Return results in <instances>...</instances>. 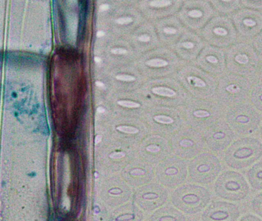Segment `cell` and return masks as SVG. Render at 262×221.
<instances>
[{
	"mask_svg": "<svg viewBox=\"0 0 262 221\" xmlns=\"http://www.w3.org/2000/svg\"><path fill=\"white\" fill-rule=\"evenodd\" d=\"M261 58L252 44L237 42L228 48L226 54V69L229 73L253 80L258 75Z\"/></svg>",
	"mask_w": 262,
	"mask_h": 221,
	"instance_id": "cell-1",
	"label": "cell"
},
{
	"mask_svg": "<svg viewBox=\"0 0 262 221\" xmlns=\"http://www.w3.org/2000/svg\"><path fill=\"white\" fill-rule=\"evenodd\" d=\"M261 157V142L255 137H244L228 148L225 162L232 169L242 170L252 166Z\"/></svg>",
	"mask_w": 262,
	"mask_h": 221,
	"instance_id": "cell-2",
	"label": "cell"
},
{
	"mask_svg": "<svg viewBox=\"0 0 262 221\" xmlns=\"http://www.w3.org/2000/svg\"><path fill=\"white\" fill-rule=\"evenodd\" d=\"M226 120L235 134L250 135L259 129L262 114L251 103H245L229 108Z\"/></svg>",
	"mask_w": 262,
	"mask_h": 221,
	"instance_id": "cell-3",
	"label": "cell"
},
{
	"mask_svg": "<svg viewBox=\"0 0 262 221\" xmlns=\"http://www.w3.org/2000/svg\"><path fill=\"white\" fill-rule=\"evenodd\" d=\"M253 85L249 78L229 72L222 78L219 86V95L222 103L229 109L247 103Z\"/></svg>",
	"mask_w": 262,
	"mask_h": 221,
	"instance_id": "cell-4",
	"label": "cell"
},
{
	"mask_svg": "<svg viewBox=\"0 0 262 221\" xmlns=\"http://www.w3.org/2000/svg\"><path fill=\"white\" fill-rule=\"evenodd\" d=\"M209 191L196 185H185L178 188L172 197L176 208L188 214L201 212L210 202Z\"/></svg>",
	"mask_w": 262,
	"mask_h": 221,
	"instance_id": "cell-5",
	"label": "cell"
},
{
	"mask_svg": "<svg viewBox=\"0 0 262 221\" xmlns=\"http://www.w3.org/2000/svg\"><path fill=\"white\" fill-rule=\"evenodd\" d=\"M215 192L218 197L225 200L240 202L247 198L250 188L247 180L240 173L227 171L220 174L217 179Z\"/></svg>",
	"mask_w": 262,
	"mask_h": 221,
	"instance_id": "cell-6",
	"label": "cell"
},
{
	"mask_svg": "<svg viewBox=\"0 0 262 221\" xmlns=\"http://www.w3.org/2000/svg\"><path fill=\"white\" fill-rule=\"evenodd\" d=\"M238 38L253 41L262 32V12L242 7L231 15Z\"/></svg>",
	"mask_w": 262,
	"mask_h": 221,
	"instance_id": "cell-7",
	"label": "cell"
},
{
	"mask_svg": "<svg viewBox=\"0 0 262 221\" xmlns=\"http://www.w3.org/2000/svg\"><path fill=\"white\" fill-rule=\"evenodd\" d=\"M220 160L215 156L205 154L198 159L191 168L192 180L197 183H212L221 171Z\"/></svg>",
	"mask_w": 262,
	"mask_h": 221,
	"instance_id": "cell-8",
	"label": "cell"
},
{
	"mask_svg": "<svg viewBox=\"0 0 262 221\" xmlns=\"http://www.w3.org/2000/svg\"><path fill=\"white\" fill-rule=\"evenodd\" d=\"M168 198L164 188L157 185H149L139 188L134 194V200L140 208L152 211L163 206Z\"/></svg>",
	"mask_w": 262,
	"mask_h": 221,
	"instance_id": "cell-9",
	"label": "cell"
},
{
	"mask_svg": "<svg viewBox=\"0 0 262 221\" xmlns=\"http://www.w3.org/2000/svg\"><path fill=\"white\" fill-rule=\"evenodd\" d=\"M130 188L121 180H112L104 184L101 190V198L107 206L117 207L130 200Z\"/></svg>",
	"mask_w": 262,
	"mask_h": 221,
	"instance_id": "cell-10",
	"label": "cell"
},
{
	"mask_svg": "<svg viewBox=\"0 0 262 221\" xmlns=\"http://www.w3.org/2000/svg\"><path fill=\"white\" fill-rule=\"evenodd\" d=\"M240 217L237 205L225 202L211 204L202 216L203 221H237Z\"/></svg>",
	"mask_w": 262,
	"mask_h": 221,
	"instance_id": "cell-11",
	"label": "cell"
},
{
	"mask_svg": "<svg viewBox=\"0 0 262 221\" xmlns=\"http://www.w3.org/2000/svg\"><path fill=\"white\" fill-rule=\"evenodd\" d=\"M212 32L216 38V44L223 48H229L238 41V36L230 16L219 17Z\"/></svg>",
	"mask_w": 262,
	"mask_h": 221,
	"instance_id": "cell-12",
	"label": "cell"
},
{
	"mask_svg": "<svg viewBox=\"0 0 262 221\" xmlns=\"http://www.w3.org/2000/svg\"><path fill=\"white\" fill-rule=\"evenodd\" d=\"M235 134L227 122H222L209 135V147L215 151H223L229 148L235 139Z\"/></svg>",
	"mask_w": 262,
	"mask_h": 221,
	"instance_id": "cell-13",
	"label": "cell"
},
{
	"mask_svg": "<svg viewBox=\"0 0 262 221\" xmlns=\"http://www.w3.org/2000/svg\"><path fill=\"white\" fill-rule=\"evenodd\" d=\"M143 218L142 211L134 204L127 203L115 209L109 221H141Z\"/></svg>",
	"mask_w": 262,
	"mask_h": 221,
	"instance_id": "cell-14",
	"label": "cell"
},
{
	"mask_svg": "<svg viewBox=\"0 0 262 221\" xmlns=\"http://www.w3.org/2000/svg\"><path fill=\"white\" fill-rule=\"evenodd\" d=\"M185 173L175 165L168 166L160 173V180L169 188H175L184 179Z\"/></svg>",
	"mask_w": 262,
	"mask_h": 221,
	"instance_id": "cell-15",
	"label": "cell"
},
{
	"mask_svg": "<svg viewBox=\"0 0 262 221\" xmlns=\"http://www.w3.org/2000/svg\"><path fill=\"white\" fill-rule=\"evenodd\" d=\"M150 221H186V217L178 210L165 207L156 211L150 217Z\"/></svg>",
	"mask_w": 262,
	"mask_h": 221,
	"instance_id": "cell-16",
	"label": "cell"
},
{
	"mask_svg": "<svg viewBox=\"0 0 262 221\" xmlns=\"http://www.w3.org/2000/svg\"><path fill=\"white\" fill-rule=\"evenodd\" d=\"M127 180L131 185L134 186L143 185L149 180V174L145 168L134 167L127 171Z\"/></svg>",
	"mask_w": 262,
	"mask_h": 221,
	"instance_id": "cell-17",
	"label": "cell"
},
{
	"mask_svg": "<svg viewBox=\"0 0 262 221\" xmlns=\"http://www.w3.org/2000/svg\"><path fill=\"white\" fill-rule=\"evenodd\" d=\"M251 187L255 191H262V160L257 162L247 172Z\"/></svg>",
	"mask_w": 262,
	"mask_h": 221,
	"instance_id": "cell-18",
	"label": "cell"
},
{
	"mask_svg": "<svg viewBox=\"0 0 262 221\" xmlns=\"http://www.w3.org/2000/svg\"><path fill=\"white\" fill-rule=\"evenodd\" d=\"M215 3L223 13H229L231 15L243 7L242 0H219L215 1Z\"/></svg>",
	"mask_w": 262,
	"mask_h": 221,
	"instance_id": "cell-19",
	"label": "cell"
},
{
	"mask_svg": "<svg viewBox=\"0 0 262 221\" xmlns=\"http://www.w3.org/2000/svg\"><path fill=\"white\" fill-rule=\"evenodd\" d=\"M251 104L262 114V83L257 82L253 85L251 91L250 98Z\"/></svg>",
	"mask_w": 262,
	"mask_h": 221,
	"instance_id": "cell-20",
	"label": "cell"
},
{
	"mask_svg": "<svg viewBox=\"0 0 262 221\" xmlns=\"http://www.w3.org/2000/svg\"><path fill=\"white\" fill-rule=\"evenodd\" d=\"M252 211L262 218V192L257 194L252 202Z\"/></svg>",
	"mask_w": 262,
	"mask_h": 221,
	"instance_id": "cell-21",
	"label": "cell"
},
{
	"mask_svg": "<svg viewBox=\"0 0 262 221\" xmlns=\"http://www.w3.org/2000/svg\"><path fill=\"white\" fill-rule=\"evenodd\" d=\"M242 6L248 9L262 10V0H242Z\"/></svg>",
	"mask_w": 262,
	"mask_h": 221,
	"instance_id": "cell-22",
	"label": "cell"
},
{
	"mask_svg": "<svg viewBox=\"0 0 262 221\" xmlns=\"http://www.w3.org/2000/svg\"><path fill=\"white\" fill-rule=\"evenodd\" d=\"M152 92L156 95L160 96L173 97L176 95V92L172 89L165 87H156L152 89Z\"/></svg>",
	"mask_w": 262,
	"mask_h": 221,
	"instance_id": "cell-23",
	"label": "cell"
},
{
	"mask_svg": "<svg viewBox=\"0 0 262 221\" xmlns=\"http://www.w3.org/2000/svg\"><path fill=\"white\" fill-rule=\"evenodd\" d=\"M188 81L192 86H195L196 88H200V89H205L207 87V83L205 80L202 79V78H199L196 76H189L188 77Z\"/></svg>",
	"mask_w": 262,
	"mask_h": 221,
	"instance_id": "cell-24",
	"label": "cell"
},
{
	"mask_svg": "<svg viewBox=\"0 0 262 221\" xmlns=\"http://www.w3.org/2000/svg\"><path fill=\"white\" fill-rule=\"evenodd\" d=\"M146 64L149 67L161 68L167 66L168 63L165 60L160 59V58H154V59L146 62Z\"/></svg>",
	"mask_w": 262,
	"mask_h": 221,
	"instance_id": "cell-25",
	"label": "cell"
},
{
	"mask_svg": "<svg viewBox=\"0 0 262 221\" xmlns=\"http://www.w3.org/2000/svg\"><path fill=\"white\" fill-rule=\"evenodd\" d=\"M252 46L262 59V32L252 41Z\"/></svg>",
	"mask_w": 262,
	"mask_h": 221,
	"instance_id": "cell-26",
	"label": "cell"
},
{
	"mask_svg": "<svg viewBox=\"0 0 262 221\" xmlns=\"http://www.w3.org/2000/svg\"><path fill=\"white\" fill-rule=\"evenodd\" d=\"M127 153L124 151H115L109 154L108 157L113 160H119L125 158Z\"/></svg>",
	"mask_w": 262,
	"mask_h": 221,
	"instance_id": "cell-27",
	"label": "cell"
},
{
	"mask_svg": "<svg viewBox=\"0 0 262 221\" xmlns=\"http://www.w3.org/2000/svg\"><path fill=\"white\" fill-rule=\"evenodd\" d=\"M117 130L121 132L127 133V134H135L139 132V130L134 127L126 126V125H121L117 127Z\"/></svg>",
	"mask_w": 262,
	"mask_h": 221,
	"instance_id": "cell-28",
	"label": "cell"
},
{
	"mask_svg": "<svg viewBox=\"0 0 262 221\" xmlns=\"http://www.w3.org/2000/svg\"><path fill=\"white\" fill-rule=\"evenodd\" d=\"M194 116L198 118H209L212 116V111L206 110V109H200L193 112Z\"/></svg>",
	"mask_w": 262,
	"mask_h": 221,
	"instance_id": "cell-29",
	"label": "cell"
},
{
	"mask_svg": "<svg viewBox=\"0 0 262 221\" xmlns=\"http://www.w3.org/2000/svg\"><path fill=\"white\" fill-rule=\"evenodd\" d=\"M154 119L158 123L165 124V125H169L173 122V119L172 117L166 115H157L154 117Z\"/></svg>",
	"mask_w": 262,
	"mask_h": 221,
	"instance_id": "cell-30",
	"label": "cell"
},
{
	"mask_svg": "<svg viewBox=\"0 0 262 221\" xmlns=\"http://www.w3.org/2000/svg\"><path fill=\"white\" fill-rule=\"evenodd\" d=\"M152 7L161 8L166 7L171 4V1L168 0H154L149 3Z\"/></svg>",
	"mask_w": 262,
	"mask_h": 221,
	"instance_id": "cell-31",
	"label": "cell"
},
{
	"mask_svg": "<svg viewBox=\"0 0 262 221\" xmlns=\"http://www.w3.org/2000/svg\"><path fill=\"white\" fill-rule=\"evenodd\" d=\"M118 104L119 106H122V107L129 108V109H136V108H139L140 106L138 103H134L131 101H124V100H121V101H118Z\"/></svg>",
	"mask_w": 262,
	"mask_h": 221,
	"instance_id": "cell-32",
	"label": "cell"
},
{
	"mask_svg": "<svg viewBox=\"0 0 262 221\" xmlns=\"http://www.w3.org/2000/svg\"><path fill=\"white\" fill-rule=\"evenodd\" d=\"M145 150L149 154H157L161 151V148L156 144H150V145L146 147Z\"/></svg>",
	"mask_w": 262,
	"mask_h": 221,
	"instance_id": "cell-33",
	"label": "cell"
},
{
	"mask_svg": "<svg viewBox=\"0 0 262 221\" xmlns=\"http://www.w3.org/2000/svg\"><path fill=\"white\" fill-rule=\"evenodd\" d=\"M195 142L193 140H190V139H183L181 142H180V146L183 148H192L195 146Z\"/></svg>",
	"mask_w": 262,
	"mask_h": 221,
	"instance_id": "cell-34",
	"label": "cell"
},
{
	"mask_svg": "<svg viewBox=\"0 0 262 221\" xmlns=\"http://www.w3.org/2000/svg\"><path fill=\"white\" fill-rule=\"evenodd\" d=\"M188 14H189V16L195 18H201L203 15V12L200 9H192V10L189 11Z\"/></svg>",
	"mask_w": 262,
	"mask_h": 221,
	"instance_id": "cell-35",
	"label": "cell"
},
{
	"mask_svg": "<svg viewBox=\"0 0 262 221\" xmlns=\"http://www.w3.org/2000/svg\"><path fill=\"white\" fill-rule=\"evenodd\" d=\"M116 78L121 82H134L136 80L135 77L127 75H118Z\"/></svg>",
	"mask_w": 262,
	"mask_h": 221,
	"instance_id": "cell-36",
	"label": "cell"
},
{
	"mask_svg": "<svg viewBox=\"0 0 262 221\" xmlns=\"http://www.w3.org/2000/svg\"><path fill=\"white\" fill-rule=\"evenodd\" d=\"M239 221H262V220L258 218L256 216L247 214V215H245L244 217H242Z\"/></svg>",
	"mask_w": 262,
	"mask_h": 221,
	"instance_id": "cell-37",
	"label": "cell"
},
{
	"mask_svg": "<svg viewBox=\"0 0 262 221\" xmlns=\"http://www.w3.org/2000/svg\"><path fill=\"white\" fill-rule=\"evenodd\" d=\"M133 19L130 17H122V18H118L116 23L119 25H127L132 23Z\"/></svg>",
	"mask_w": 262,
	"mask_h": 221,
	"instance_id": "cell-38",
	"label": "cell"
},
{
	"mask_svg": "<svg viewBox=\"0 0 262 221\" xmlns=\"http://www.w3.org/2000/svg\"><path fill=\"white\" fill-rule=\"evenodd\" d=\"M112 52L115 55H124L127 53V50L124 49H121V48H116V49H113L112 50Z\"/></svg>",
	"mask_w": 262,
	"mask_h": 221,
	"instance_id": "cell-39",
	"label": "cell"
},
{
	"mask_svg": "<svg viewBox=\"0 0 262 221\" xmlns=\"http://www.w3.org/2000/svg\"><path fill=\"white\" fill-rule=\"evenodd\" d=\"M163 31H164L165 33L166 34L177 33V29H174V28L166 27L164 29H163Z\"/></svg>",
	"mask_w": 262,
	"mask_h": 221,
	"instance_id": "cell-40",
	"label": "cell"
},
{
	"mask_svg": "<svg viewBox=\"0 0 262 221\" xmlns=\"http://www.w3.org/2000/svg\"><path fill=\"white\" fill-rule=\"evenodd\" d=\"M139 40H140V42H143V43H147V42L150 40V37L147 35H142L139 37Z\"/></svg>",
	"mask_w": 262,
	"mask_h": 221,
	"instance_id": "cell-41",
	"label": "cell"
},
{
	"mask_svg": "<svg viewBox=\"0 0 262 221\" xmlns=\"http://www.w3.org/2000/svg\"><path fill=\"white\" fill-rule=\"evenodd\" d=\"M183 46L186 48V49H191L194 48V44L192 43H190V42H186V43H183Z\"/></svg>",
	"mask_w": 262,
	"mask_h": 221,
	"instance_id": "cell-42",
	"label": "cell"
},
{
	"mask_svg": "<svg viewBox=\"0 0 262 221\" xmlns=\"http://www.w3.org/2000/svg\"><path fill=\"white\" fill-rule=\"evenodd\" d=\"M257 76H258V79H259L258 81L261 82L262 83V60L261 64H260L259 69H258V75H257Z\"/></svg>",
	"mask_w": 262,
	"mask_h": 221,
	"instance_id": "cell-43",
	"label": "cell"
},
{
	"mask_svg": "<svg viewBox=\"0 0 262 221\" xmlns=\"http://www.w3.org/2000/svg\"><path fill=\"white\" fill-rule=\"evenodd\" d=\"M107 9H109V5L103 4L100 6L99 10L101 11V12H104V11L107 10Z\"/></svg>",
	"mask_w": 262,
	"mask_h": 221,
	"instance_id": "cell-44",
	"label": "cell"
},
{
	"mask_svg": "<svg viewBox=\"0 0 262 221\" xmlns=\"http://www.w3.org/2000/svg\"><path fill=\"white\" fill-rule=\"evenodd\" d=\"M96 86H98V88H100V89H104V83H101V82H96Z\"/></svg>",
	"mask_w": 262,
	"mask_h": 221,
	"instance_id": "cell-45",
	"label": "cell"
},
{
	"mask_svg": "<svg viewBox=\"0 0 262 221\" xmlns=\"http://www.w3.org/2000/svg\"><path fill=\"white\" fill-rule=\"evenodd\" d=\"M104 35H105V32H102V31H98V32H97V36H98V38H101V37L104 36Z\"/></svg>",
	"mask_w": 262,
	"mask_h": 221,
	"instance_id": "cell-46",
	"label": "cell"
},
{
	"mask_svg": "<svg viewBox=\"0 0 262 221\" xmlns=\"http://www.w3.org/2000/svg\"><path fill=\"white\" fill-rule=\"evenodd\" d=\"M101 138H102L101 135L97 136L96 138H95V144L97 145V144L100 143L101 142Z\"/></svg>",
	"mask_w": 262,
	"mask_h": 221,
	"instance_id": "cell-47",
	"label": "cell"
},
{
	"mask_svg": "<svg viewBox=\"0 0 262 221\" xmlns=\"http://www.w3.org/2000/svg\"><path fill=\"white\" fill-rule=\"evenodd\" d=\"M97 111H98V113H100V114H102V113L105 112V109L103 107H98L97 109Z\"/></svg>",
	"mask_w": 262,
	"mask_h": 221,
	"instance_id": "cell-48",
	"label": "cell"
},
{
	"mask_svg": "<svg viewBox=\"0 0 262 221\" xmlns=\"http://www.w3.org/2000/svg\"><path fill=\"white\" fill-rule=\"evenodd\" d=\"M95 62L96 63H98V64H100V63H101V62H102V60H101V58H99V57H95Z\"/></svg>",
	"mask_w": 262,
	"mask_h": 221,
	"instance_id": "cell-49",
	"label": "cell"
},
{
	"mask_svg": "<svg viewBox=\"0 0 262 221\" xmlns=\"http://www.w3.org/2000/svg\"><path fill=\"white\" fill-rule=\"evenodd\" d=\"M259 134H260V137H261V139L262 140V123H261V126H260Z\"/></svg>",
	"mask_w": 262,
	"mask_h": 221,
	"instance_id": "cell-50",
	"label": "cell"
}]
</instances>
